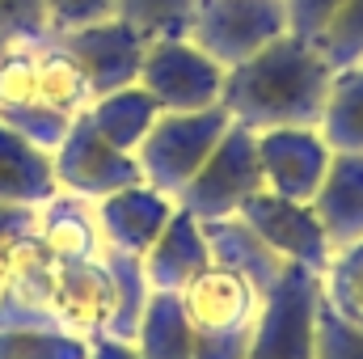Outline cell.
Here are the masks:
<instances>
[{
  "mask_svg": "<svg viewBox=\"0 0 363 359\" xmlns=\"http://www.w3.org/2000/svg\"><path fill=\"white\" fill-rule=\"evenodd\" d=\"M0 34L4 38H43V0H0Z\"/></svg>",
  "mask_w": 363,
  "mask_h": 359,
  "instance_id": "29",
  "label": "cell"
},
{
  "mask_svg": "<svg viewBox=\"0 0 363 359\" xmlns=\"http://www.w3.org/2000/svg\"><path fill=\"white\" fill-rule=\"evenodd\" d=\"M330 157H334V148L321 140L317 127L258 131V161H262V182H267L271 194L313 203V194L325 182Z\"/></svg>",
  "mask_w": 363,
  "mask_h": 359,
  "instance_id": "12",
  "label": "cell"
},
{
  "mask_svg": "<svg viewBox=\"0 0 363 359\" xmlns=\"http://www.w3.org/2000/svg\"><path fill=\"white\" fill-rule=\"evenodd\" d=\"M140 89L161 106V114H194L220 106L224 68L203 55L190 38H152L140 68Z\"/></svg>",
  "mask_w": 363,
  "mask_h": 359,
  "instance_id": "7",
  "label": "cell"
},
{
  "mask_svg": "<svg viewBox=\"0 0 363 359\" xmlns=\"http://www.w3.org/2000/svg\"><path fill=\"white\" fill-rule=\"evenodd\" d=\"M38 89H43L47 110L60 114L64 123H77L93 106L89 77L81 72V64L72 60V51L55 34H43L38 38Z\"/></svg>",
  "mask_w": 363,
  "mask_h": 359,
  "instance_id": "18",
  "label": "cell"
},
{
  "mask_svg": "<svg viewBox=\"0 0 363 359\" xmlns=\"http://www.w3.org/2000/svg\"><path fill=\"white\" fill-rule=\"evenodd\" d=\"M237 216L271 245L283 263H296V267H308L321 275V270L330 267V258H334V245H330V237H325L313 203L258 190Z\"/></svg>",
  "mask_w": 363,
  "mask_h": 359,
  "instance_id": "10",
  "label": "cell"
},
{
  "mask_svg": "<svg viewBox=\"0 0 363 359\" xmlns=\"http://www.w3.org/2000/svg\"><path fill=\"white\" fill-rule=\"evenodd\" d=\"M267 292L271 287L241 267L211 258L178 292L182 313L194 330V359H245Z\"/></svg>",
  "mask_w": 363,
  "mask_h": 359,
  "instance_id": "2",
  "label": "cell"
},
{
  "mask_svg": "<svg viewBox=\"0 0 363 359\" xmlns=\"http://www.w3.org/2000/svg\"><path fill=\"white\" fill-rule=\"evenodd\" d=\"M0 123L55 153L72 123L47 110L38 89V38H9L0 51Z\"/></svg>",
  "mask_w": 363,
  "mask_h": 359,
  "instance_id": "9",
  "label": "cell"
},
{
  "mask_svg": "<svg viewBox=\"0 0 363 359\" xmlns=\"http://www.w3.org/2000/svg\"><path fill=\"white\" fill-rule=\"evenodd\" d=\"M0 359H89V338L64 330H0Z\"/></svg>",
  "mask_w": 363,
  "mask_h": 359,
  "instance_id": "24",
  "label": "cell"
},
{
  "mask_svg": "<svg viewBox=\"0 0 363 359\" xmlns=\"http://www.w3.org/2000/svg\"><path fill=\"white\" fill-rule=\"evenodd\" d=\"M89 359H140V351H135V343H127V338L97 334V338H89Z\"/></svg>",
  "mask_w": 363,
  "mask_h": 359,
  "instance_id": "31",
  "label": "cell"
},
{
  "mask_svg": "<svg viewBox=\"0 0 363 359\" xmlns=\"http://www.w3.org/2000/svg\"><path fill=\"white\" fill-rule=\"evenodd\" d=\"M317 304L321 275L287 263L262 300L245 359H317Z\"/></svg>",
  "mask_w": 363,
  "mask_h": 359,
  "instance_id": "4",
  "label": "cell"
},
{
  "mask_svg": "<svg viewBox=\"0 0 363 359\" xmlns=\"http://www.w3.org/2000/svg\"><path fill=\"white\" fill-rule=\"evenodd\" d=\"M279 34H287L283 0H194L186 38L228 72L271 47Z\"/></svg>",
  "mask_w": 363,
  "mask_h": 359,
  "instance_id": "6",
  "label": "cell"
},
{
  "mask_svg": "<svg viewBox=\"0 0 363 359\" xmlns=\"http://www.w3.org/2000/svg\"><path fill=\"white\" fill-rule=\"evenodd\" d=\"M131 343L140 359H194V330L182 313L178 292H148Z\"/></svg>",
  "mask_w": 363,
  "mask_h": 359,
  "instance_id": "20",
  "label": "cell"
},
{
  "mask_svg": "<svg viewBox=\"0 0 363 359\" xmlns=\"http://www.w3.org/2000/svg\"><path fill=\"white\" fill-rule=\"evenodd\" d=\"M342 4L347 0H283V9H287V34H296L304 43H317L321 30L334 21V13Z\"/></svg>",
  "mask_w": 363,
  "mask_h": 359,
  "instance_id": "28",
  "label": "cell"
},
{
  "mask_svg": "<svg viewBox=\"0 0 363 359\" xmlns=\"http://www.w3.org/2000/svg\"><path fill=\"white\" fill-rule=\"evenodd\" d=\"M228 123L233 118H228L224 106L194 110V114H161L152 123V131L144 136V144L135 148L140 178L178 203L186 182L203 170V161L211 157V148L220 144Z\"/></svg>",
  "mask_w": 363,
  "mask_h": 359,
  "instance_id": "3",
  "label": "cell"
},
{
  "mask_svg": "<svg viewBox=\"0 0 363 359\" xmlns=\"http://www.w3.org/2000/svg\"><path fill=\"white\" fill-rule=\"evenodd\" d=\"M317 131L334 153H363V64L334 72Z\"/></svg>",
  "mask_w": 363,
  "mask_h": 359,
  "instance_id": "21",
  "label": "cell"
},
{
  "mask_svg": "<svg viewBox=\"0 0 363 359\" xmlns=\"http://www.w3.org/2000/svg\"><path fill=\"white\" fill-rule=\"evenodd\" d=\"M51 165H55V186L64 194H77V199H106L114 190H127L140 178V161L135 153H123L114 148L110 140L97 136V127L89 123V114H81L68 136L60 140V148L51 153Z\"/></svg>",
  "mask_w": 363,
  "mask_h": 359,
  "instance_id": "8",
  "label": "cell"
},
{
  "mask_svg": "<svg viewBox=\"0 0 363 359\" xmlns=\"http://www.w3.org/2000/svg\"><path fill=\"white\" fill-rule=\"evenodd\" d=\"M60 43L72 51V60L89 77L93 97L127 89V85H140V68H144L148 38L135 26L110 17V21H97V26H85V30L60 34Z\"/></svg>",
  "mask_w": 363,
  "mask_h": 359,
  "instance_id": "11",
  "label": "cell"
},
{
  "mask_svg": "<svg viewBox=\"0 0 363 359\" xmlns=\"http://www.w3.org/2000/svg\"><path fill=\"white\" fill-rule=\"evenodd\" d=\"M258 190H267L262 161H258V136L241 123H228V131L220 136L203 170L178 194V207L199 220H224V216H237Z\"/></svg>",
  "mask_w": 363,
  "mask_h": 359,
  "instance_id": "5",
  "label": "cell"
},
{
  "mask_svg": "<svg viewBox=\"0 0 363 359\" xmlns=\"http://www.w3.org/2000/svg\"><path fill=\"white\" fill-rule=\"evenodd\" d=\"M93 207H97V228H101L106 250L135 254V258L148 254V245L161 237V228L178 211V203L169 194L152 190L148 182H135L127 190H114V194L97 199Z\"/></svg>",
  "mask_w": 363,
  "mask_h": 359,
  "instance_id": "13",
  "label": "cell"
},
{
  "mask_svg": "<svg viewBox=\"0 0 363 359\" xmlns=\"http://www.w3.org/2000/svg\"><path fill=\"white\" fill-rule=\"evenodd\" d=\"M110 17H114V0H43V21H47V34L55 38Z\"/></svg>",
  "mask_w": 363,
  "mask_h": 359,
  "instance_id": "27",
  "label": "cell"
},
{
  "mask_svg": "<svg viewBox=\"0 0 363 359\" xmlns=\"http://www.w3.org/2000/svg\"><path fill=\"white\" fill-rule=\"evenodd\" d=\"M51 194H60L51 153L0 123V203L43 207Z\"/></svg>",
  "mask_w": 363,
  "mask_h": 359,
  "instance_id": "16",
  "label": "cell"
},
{
  "mask_svg": "<svg viewBox=\"0 0 363 359\" xmlns=\"http://www.w3.org/2000/svg\"><path fill=\"white\" fill-rule=\"evenodd\" d=\"M34 233L55 258H101V250H106L101 228H97V207L89 199L64 194V190L38 207Z\"/></svg>",
  "mask_w": 363,
  "mask_h": 359,
  "instance_id": "17",
  "label": "cell"
},
{
  "mask_svg": "<svg viewBox=\"0 0 363 359\" xmlns=\"http://www.w3.org/2000/svg\"><path fill=\"white\" fill-rule=\"evenodd\" d=\"M114 17L135 26L148 43L152 38H186L194 0H114Z\"/></svg>",
  "mask_w": 363,
  "mask_h": 359,
  "instance_id": "23",
  "label": "cell"
},
{
  "mask_svg": "<svg viewBox=\"0 0 363 359\" xmlns=\"http://www.w3.org/2000/svg\"><path fill=\"white\" fill-rule=\"evenodd\" d=\"M313 47L321 51V60L334 72L351 68V64H363V0H347Z\"/></svg>",
  "mask_w": 363,
  "mask_h": 359,
  "instance_id": "25",
  "label": "cell"
},
{
  "mask_svg": "<svg viewBox=\"0 0 363 359\" xmlns=\"http://www.w3.org/2000/svg\"><path fill=\"white\" fill-rule=\"evenodd\" d=\"M330 85L334 68L321 51L296 34H279L271 47L224 72L220 106L254 136L274 127H317Z\"/></svg>",
  "mask_w": 363,
  "mask_h": 359,
  "instance_id": "1",
  "label": "cell"
},
{
  "mask_svg": "<svg viewBox=\"0 0 363 359\" xmlns=\"http://www.w3.org/2000/svg\"><path fill=\"white\" fill-rule=\"evenodd\" d=\"M321 300L351 326L363 330V241L334 250L330 267L321 270Z\"/></svg>",
  "mask_w": 363,
  "mask_h": 359,
  "instance_id": "22",
  "label": "cell"
},
{
  "mask_svg": "<svg viewBox=\"0 0 363 359\" xmlns=\"http://www.w3.org/2000/svg\"><path fill=\"white\" fill-rule=\"evenodd\" d=\"M317 359H363V330L342 321L325 300L317 304Z\"/></svg>",
  "mask_w": 363,
  "mask_h": 359,
  "instance_id": "26",
  "label": "cell"
},
{
  "mask_svg": "<svg viewBox=\"0 0 363 359\" xmlns=\"http://www.w3.org/2000/svg\"><path fill=\"white\" fill-rule=\"evenodd\" d=\"M4 47H9V38H4V34H0V51H4Z\"/></svg>",
  "mask_w": 363,
  "mask_h": 359,
  "instance_id": "32",
  "label": "cell"
},
{
  "mask_svg": "<svg viewBox=\"0 0 363 359\" xmlns=\"http://www.w3.org/2000/svg\"><path fill=\"white\" fill-rule=\"evenodd\" d=\"M207 263H211V245H207L203 220L182 211V207L161 228V237L148 245V254L140 258L148 292H182Z\"/></svg>",
  "mask_w": 363,
  "mask_h": 359,
  "instance_id": "14",
  "label": "cell"
},
{
  "mask_svg": "<svg viewBox=\"0 0 363 359\" xmlns=\"http://www.w3.org/2000/svg\"><path fill=\"white\" fill-rule=\"evenodd\" d=\"M34 228H38V207L0 203V263H4V258L13 254V245H21Z\"/></svg>",
  "mask_w": 363,
  "mask_h": 359,
  "instance_id": "30",
  "label": "cell"
},
{
  "mask_svg": "<svg viewBox=\"0 0 363 359\" xmlns=\"http://www.w3.org/2000/svg\"><path fill=\"white\" fill-rule=\"evenodd\" d=\"M313 211L334 250L363 241V153H334L321 190L313 194Z\"/></svg>",
  "mask_w": 363,
  "mask_h": 359,
  "instance_id": "15",
  "label": "cell"
},
{
  "mask_svg": "<svg viewBox=\"0 0 363 359\" xmlns=\"http://www.w3.org/2000/svg\"><path fill=\"white\" fill-rule=\"evenodd\" d=\"M85 114H89V123L97 127L101 140H110V144L123 148V153H135V148L144 144V136L152 131V123L161 118V106L148 97V89L127 85V89L93 97V106Z\"/></svg>",
  "mask_w": 363,
  "mask_h": 359,
  "instance_id": "19",
  "label": "cell"
}]
</instances>
